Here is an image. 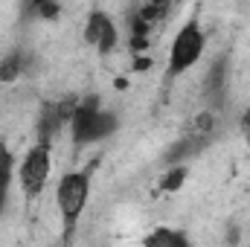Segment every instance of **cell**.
<instances>
[{
  "label": "cell",
  "mask_w": 250,
  "mask_h": 247,
  "mask_svg": "<svg viewBox=\"0 0 250 247\" xmlns=\"http://www.w3.org/2000/svg\"><path fill=\"white\" fill-rule=\"evenodd\" d=\"M70 131H73V145L76 148L93 145L99 140H108L117 131V114L105 111L96 96L79 99L76 108H73V117H70Z\"/></svg>",
  "instance_id": "6da1fadb"
},
{
  "label": "cell",
  "mask_w": 250,
  "mask_h": 247,
  "mask_svg": "<svg viewBox=\"0 0 250 247\" xmlns=\"http://www.w3.org/2000/svg\"><path fill=\"white\" fill-rule=\"evenodd\" d=\"M87 198H90V169H82V172H67L59 189H56V204H59V212H62V224H64V239L70 242L76 227H79V218L87 206Z\"/></svg>",
  "instance_id": "7a4b0ae2"
},
{
  "label": "cell",
  "mask_w": 250,
  "mask_h": 247,
  "mask_svg": "<svg viewBox=\"0 0 250 247\" xmlns=\"http://www.w3.org/2000/svg\"><path fill=\"white\" fill-rule=\"evenodd\" d=\"M204 47H207V38H204V29L198 21H189L178 29L175 41H172V50H169V67H166V76L175 79L181 73H187L189 67H195V62H201L204 56Z\"/></svg>",
  "instance_id": "3957f363"
},
{
  "label": "cell",
  "mask_w": 250,
  "mask_h": 247,
  "mask_svg": "<svg viewBox=\"0 0 250 247\" xmlns=\"http://www.w3.org/2000/svg\"><path fill=\"white\" fill-rule=\"evenodd\" d=\"M50 166H53V154H50V143L38 140L26 154L23 160L18 163V184L23 189L26 201L38 198L44 192V186L50 181Z\"/></svg>",
  "instance_id": "277c9868"
},
{
  "label": "cell",
  "mask_w": 250,
  "mask_h": 247,
  "mask_svg": "<svg viewBox=\"0 0 250 247\" xmlns=\"http://www.w3.org/2000/svg\"><path fill=\"white\" fill-rule=\"evenodd\" d=\"M84 41L90 47H96L99 56H111L117 50V44H120V29H117L114 18L105 15V12H99V9L90 12L87 23H84Z\"/></svg>",
  "instance_id": "5b68a950"
},
{
  "label": "cell",
  "mask_w": 250,
  "mask_h": 247,
  "mask_svg": "<svg viewBox=\"0 0 250 247\" xmlns=\"http://www.w3.org/2000/svg\"><path fill=\"white\" fill-rule=\"evenodd\" d=\"M12 178H15V157H12L9 145L0 140V215L6 209V195H9Z\"/></svg>",
  "instance_id": "8992f818"
},
{
  "label": "cell",
  "mask_w": 250,
  "mask_h": 247,
  "mask_svg": "<svg viewBox=\"0 0 250 247\" xmlns=\"http://www.w3.org/2000/svg\"><path fill=\"white\" fill-rule=\"evenodd\" d=\"M146 245H160V247H187L189 239L178 230H169V227H160L154 230L151 236H146Z\"/></svg>",
  "instance_id": "52a82bcc"
},
{
  "label": "cell",
  "mask_w": 250,
  "mask_h": 247,
  "mask_svg": "<svg viewBox=\"0 0 250 247\" xmlns=\"http://www.w3.org/2000/svg\"><path fill=\"white\" fill-rule=\"evenodd\" d=\"M23 67H26V59L21 53H9L0 64V82H15L23 73Z\"/></svg>",
  "instance_id": "ba28073f"
},
{
  "label": "cell",
  "mask_w": 250,
  "mask_h": 247,
  "mask_svg": "<svg viewBox=\"0 0 250 247\" xmlns=\"http://www.w3.org/2000/svg\"><path fill=\"white\" fill-rule=\"evenodd\" d=\"M184 181H187V166H172L166 175H163V181H160V189L163 192H175V189H181L184 186Z\"/></svg>",
  "instance_id": "9c48e42d"
},
{
  "label": "cell",
  "mask_w": 250,
  "mask_h": 247,
  "mask_svg": "<svg viewBox=\"0 0 250 247\" xmlns=\"http://www.w3.org/2000/svg\"><path fill=\"white\" fill-rule=\"evenodd\" d=\"M35 12H38L41 18H47V21H56V18L62 15V3H44V6H35Z\"/></svg>",
  "instance_id": "30bf717a"
},
{
  "label": "cell",
  "mask_w": 250,
  "mask_h": 247,
  "mask_svg": "<svg viewBox=\"0 0 250 247\" xmlns=\"http://www.w3.org/2000/svg\"><path fill=\"white\" fill-rule=\"evenodd\" d=\"M242 128H245V137H248V145H250V108H248V114L242 117Z\"/></svg>",
  "instance_id": "8fae6325"
},
{
  "label": "cell",
  "mask_w": 250,
  "mask_h": 247,
  "mask_svg": "<svg viewBox=\"0 0 250 247\" xmlns=\"http://www.w3.org/2000/svg\"><path fill=\"white\" fill-rule=\"evenodd\" d=\"M44 3H59V0H32V6H44Z\"/></svg>",
  "instance_id": "7c38bea8"
}]
</instances>
